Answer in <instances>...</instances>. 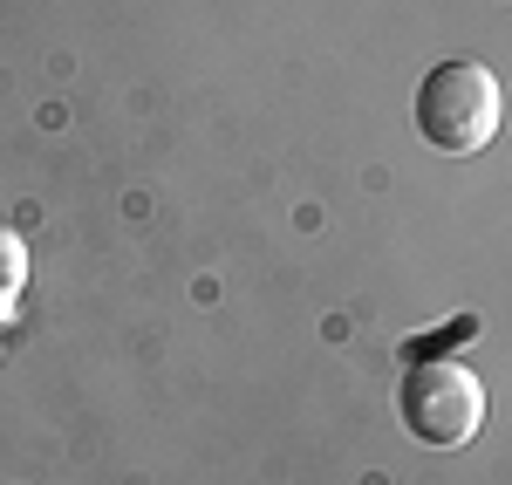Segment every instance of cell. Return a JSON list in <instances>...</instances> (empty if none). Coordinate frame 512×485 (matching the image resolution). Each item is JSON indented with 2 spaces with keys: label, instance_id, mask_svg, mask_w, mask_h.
<instances>
[{
  "label": "cell",
  "instance_id": "obj_1",
  "mask_svg": "<svg viewBox=\"0 0 512 485\" xmlns=\"http://www.w3.org/2000/svg\"><path fill=\"white\" fill-rule=\"evenodd\" d=\"M499 117H506V96L485 62H437L417 89V130H424V144L451 151V158L485 151L499 137Z\"/></svg>",
  "mask_w": 512,
  "mask_h": 485
},
{
  "label": "cell",
  "instance_id": "obj_2",
  "mask_svg": "<svg viewBox=\"0 0 512 485\" xmlns=\"http://www.w3.org/2000/svg\"><path fill=\"white\" fill-rule=\"evenodd\" d=\"M396 410H403V431H410L417 445L458 451V445H472L478 424H485V383H478L465 363H451V356L410 363Z\"/></svg>",
  "mask_w": 512,
  "mask_h": 485
},
{
  "label": "cell",
  "instance_id": "obj_3",
  "mask_svg": "<svg viewBox=\"0 0 512 485\" xmlns=\"http://www.w3.org/2000/svg\"><path fill=\"white\" fill-rule=\"evenodd\" d=\"M21 281H28V246H21V233H14V226H0V315L14 308Z\"/></svg>",
  "mask_w": 512,
  "mask_h": 485
}]
</instances>
